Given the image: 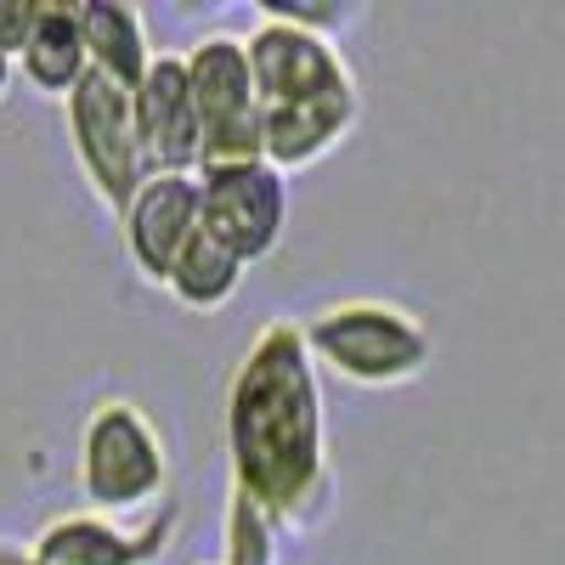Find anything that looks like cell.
Wrapping results in <instances>:
<instances>
[{
	"mask_svg": "<svg viewBox=\"0 0 565 565\" xmlns=\"http://www.w3.org/2000/svg\"><path fill=\"white\" fill-rule=\"evenodd\" d=\"M282 532L266 521V514L238 498V492H226V521H221V565H277V543Z\"/></svg>",
	"mask_w": 565,
	"mask_h": 565,
	"instance_id": "cell-15",
	"label": "cell"
},
{
	"mask_svg": "<svg viewBox=\"0 0 565 565\" xmlns=\"http://www.w3.org/2000/svg\"><path fill=\"white\" fill-rule=\"evenodd\" d=\"M175 503L164 498L148 514H97V509H74L45 521L29 543V554L40 565H159L175 543Z\"/></svg>",
	"mask_w": 565,
	"mask_h": 565,
	"instance_id": "cell-8",
	"label": "cell"
},
{
	"mask_svg": "<svg viewBox=\"0 0 565 565\" xmlns=\"http://www.w3.org/2000/svg\"><path fill=\"white\" fill-rule=\"evenodd\" d=\"M362 119V90L356 97H322V103H277L260 108V164L277 175H295L322 164Z\"/></svg>",
	"mask_w": 565,
	"mask_h": 565,
	"instance_id": "cell-11",
	"label": "cell"
},
{
	"mask_svg": "<svg viewBox=\"0 0 565 565\" xmlns=\"http://www.w3.org/2000/svg\"><path fill=\"white\" fill-rule=\"evenodd\" d=\"M12 68L45 90V97H68V90L90 74L85 63V34H79V7L74 0H34V23L18 45Z\"/></svg>",
	"mask_w": 565,
	"mask_h": 565,
	"instance_id": "cell-12",
	"label": "cell"
},
{
	"mask_svg": "<svg viewBox=\"0 0 565 565\" xmlns=\"http://www.w3.org/2000/svg\"><path fill=\"white\" fill-rule=\"evenodd\" d=\"M193 238H199V175L186 170H153L136 186V199L119 210V244L136 277L159 282V289Z\"/></svg>",
	"mask_w": 565,
	"mask_h": 565,
	"instance_id": "cell-9",
	"label": "cell"
},
{
	"mask_svg": "<svg viewBox=\"0 0 565 565\" xmlns=\"http://www.w3.org/2000/svg\"><path fill=\"white\" fill-rule=\"evenodd\" d=\"M300 334H306V351L317 367L340 373L345 385H362V391L413 385L436 356V340L424 328V317H413L396 300H367V295L311 311L300 322Z\"/></svg>",
	"mask_w": 565,
	"mask_h": 565,
	"instance_id": "cell-2",
	"label": "cell"
},
{
	"mask_svg": "<svg viewBox=\"0 0 565 565\" xmlns=\"http://www.w3.org/2000/svg\"><path fill=\"white\" fill-rule=\"evenodd\" d=\"M63 114H68V141H74V159H79L85 186L119 221V210L136 199V186L153 175L148 170V153H141V130H136L130 90H119L103 74H85L63 97Z\"/></svg>",
	"mask_w": 565,
	"mask_h": 565,
	"instance_id": "cell-4",
	"label": "cell"
},
{
	"mask_svg": "<svg viewBox=\"0 0 565 565\" xmlns=\"http://www.w3.org/2000/svg\"><path fill=\"white\" fill-rule=\"evenodd\" d=\"M226 463L277 532H311L334 509L322 373L289 317L260 322L226 380Z\"/></svg>",
	"mask_w": 565,
	"mask_h": 565,
	"instance_id": "cell-1",
	"label": "cell"
},
{
	"mask_svg": "<svg viewBox=\"0 0 565 565\" xmlns=\"http://www.w3.org/2000/svg\"><path fill=\"white\" fill-rule=\"evenodd\" d=\"M130 103H136V130H141L148 170L199 175V164H204V125H199V103H193V85H186L181 52H153V68L141 74V85L130 90Z\"/></svg>",
	"mask_w": 565,
	"mask_h": 565,
	"instance_id": "cell-10",
	"label": "cell"
},
{
	"mask_svg": "<svg viewBox=\"0 0 565 565\" xmlns=\"http://www.w3.org/2000/svg\"><path fill=\"white\" fill-rule=\"evenodd\" d=\"M244 52H249V74H255V90H260V108L356 97V90H362L334 34L282 23L271 12L255 18V29L244 34Z\"/></svg>",
	"mask_w": 565,
	"mask_h": 565,
	"instance_id": "cell-7",
	"label": "cell"
},
{
	"mask_svg": "<svg viewBox=\"0 0 565 565\" xmlns=\"http://www.w3.org/2000/svg\"><path fill=\"white\" fill-rule=\"evenodd\" d=\"M199 232L244 266L277 255L282 232H289V175H277L260 159L204 164L199 170Z\"/></svg>",
	"mask_w": 565,
	"mask_h": 565,
	"instance_id": "cell-6",
	"label": "cell"
},
{
	"mask_svg": "<svg viewBox=\"0 0 565 565\" xmlns=\"http://www.w3.org/2000/svg\"><path fill=\"white\" fill-rule=\"evenodd\" d=\"M79 34H85L90 74L114 79L119 90H136L141 74L153 68L148 18L136 7H125V0H79Z\"/></svg>",
	"mask_w": 565,
	"mask_h": 565,
	"instance_id": "cell-13",
	"label": "cell"
},
{
	"mask_svg": "<svg viewBox=\"0 0 565 565\" xmlns=\"http://www.w3.org/2000/svg\"><path fill=\"white\" fill-rule=\"evenodd\" d=\"M34 23V0H0V52L18 57V45Z\"/></svg>",
	"mask_w": 565,
	"mask_h": 565,
	"instance_id": "cell-16",
	"label": "cell"
},
{
	"mask_svg": "<svg viewBox=\"0 0 565 565\" xmlns=\"http://www.w3.org/2000/svg\"><path fill=\"white\" fill-rule=\"evenodd\" d=\"M12 74H18V68H12V57L0 52V103H7V90H12Z\"/></svg>",
	"mask_w": 565,
	"mask_h": 565,
	"instance_id": "cell-18",
	"label": "cell"
},
{
	"mask_svg": "<svg viewBox=\"0 0 565 565\" xmlns=\"http://www.w3.org/2000/svg\"><path fill=\"white\" fill-rule=\"evenodd\" d=\"M79 492L97 514H148L170 492V447L148 407L103 396L79 424Z\"/></svg>",
	"mask_w": 565,
	"mask_h": 565,
	"instance_id": "cell-3",
	"label": "cell"
},
{
	"mask_svg": "<svg viewBox=\"0 0 565 565\" xmlns=\"http://www.w3.org/2000/svg\"><path fill=\"white\" fill-rule=\"evenodd\" d=\"M0 565H40L29 548H12V543H0Z\"/></svg>",
	"mask_w": 565,
	"mask_h": 565,
	"instance_id": "cell-17",
	"label": "cell"
},
{
	"mask_svg": "<svg viewBox=\"0 0 565 565\" xmlns=\"http://www.w3.org/2000/svg\"><path fill=\"white\" fill-rule=\"evenodd\" d=\"M244 260H232L221 244H210L204 232L193 244H186V255L175 260V271L164 277V295L175 300V306H186V311H221V306H232V295L244 289Z\"/></svg>",
	"mask_w": 565,
	"mask_h": 565,
	"instance_id": "cell-14",
	"label": "cell"
},
{
	"mask_svg": "<svg viewBox=\"0 0 565 565\" xmlns=\"http://www.w3.org/2000/svg\"><path fill=\"white\" fill-rule=\"evenodd\" d=\"M181 63L199 103V125H204V164L260 159V90L249 74L244 34H199L181 52Z\"/></svg>",
	"mask_w": 565,
	"mask_h": 565,
	"instance_id": "cell-5",
	"label": "cell"
}]
</instances>
